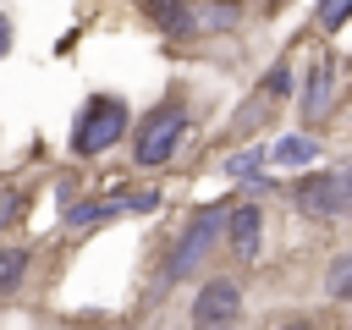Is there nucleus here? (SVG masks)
<instances>
[{
  "mask_svg": "<svg viewBox=\"0 0 352 330\" xmlns=\"http://www.w3.org/2000/svg\"><path fill=\"white\" fill-rule=\"evenodd\" d=\"M231 204H204L192 220H187V231H182V242L170 248V258H165V280H187L214 248H220V231L231 226V214H226Z\"/></svg>",
  "mask_w": 352,
  "mask_h": 330,
  "instance_id": "obj_1",
  "label": "nucleus"
},
{
  "mask_svg": "<svg viewBox=\"0 0 352 330\" xmlns=\"http://www.w3.org/2000/svg\"><path fill=\"white\" fill-rule=\"evenodd\" d=\"M126 132V104L116 94H94L82 110H77V126H72V148L77 154H104L110 143H121Z\"/></svg>",
  "mask_w": 352,
  "mask_h": 330,
  "instance_id": "obj_2",
  "label": "nucleus"
},
{
  "mask_svg": "<svg viewBox=\"0 0 352 330\" xmlns=\"http://www.w3.org/2000/svg\"><path fill=\"white\" fill-rule=\"evenodd\" d=\"M182 138H187V110H182V104H160V110L138 126L132 154H138V165H165Z\"/></svg>",
  "mask_w": 352,
  "mask_h": 330,
  "instance_id": "obj_3",
  "label": "nucleus"
},
{
  "mask_svg": "<svg viewBox=\"0 0 352 330\" xmlns=\"http://www.w3.org/2000/svg\"><path fill=\"white\" fill-rule=\"evenodd\" d=\"M148 209H160V192L154 187H138V192H110V198L72 204L66 209V226L72 231H88V226H104V220H121V214H148Z\"/></svg>",
  "mask_w": 352,
  "mask_h": 330,
  "instance_id": "obj_4",
  "label": "nucleus"
},
{
  "mask_svg": "<svg viewBox=\"0 0 352 330\" xmlns=\"http://www.w3.org/2000/svg\"><path fill=\"white\" fill-rule=\"evenodd\" d=\"M302 214H346L352 209V170H314L297 182Z\"/></svg>",
  "mask_w": 352,
  "mask_h": 330,
  "instance_id": "obj_5",
  "label": "nucleus"
},
{
  "mask_svg": "<svg viewBox=\"0 0 352 330\" xmlns=\"http://www.w3.org/2000/svg\"><path fill=\"white\" fill-rule=\"evenodd\" d=\"M242 314V292L231 280H204V292L192 297V319L198 324H231Z\"/></svg>",
  "mask_w": 352,
  "mask_h": 330,
  "instance_id": "obj_6",
  "label": "nucleus"
},
{
  "mask_svg": "<svg viewBox=\"0 0 352 330\" xmlns=\"http://www.w3.org/2000/svg\"><path fill=\"white\" fill-rule=\"evenodd\" d=\"M242 22L236 0H187V38H209V33H231Z\"/></svg>",
  "mask_w": 352,
  "mask_h": 330,
  "instance_id": "obj_7",
  "label": "nucleus"
},
{
  "mask_svg": "<svg viewBox=\"0 0 352 330\" xmlns=\"http://www.w3.org/2000/svg\"><path fill=\"white\" fill-rule=\"evenodd\" d=\"M231 253L236 258H258V204H231Z\"/></svg>",
  "mask_w": 352,
  "mask_h": 330,
  "instance_id": "obj_8",
  "label": "nucleus"
},
{
  "mask_svg": "<svg viewBox=\"0 0 352 330\" xmlns=\"http://www.w3.org/2000/svg\"><path fill=\"white\" fill-rule=\"evenodd\" d=\"M143 11L160 22V33L187 38V0H143Z\"/></svg>",
  "mask_w": 352,
  "mask_h": 330,
  "instance_id": "obj_9",
  "label": "nucleus"
},
{
  "mask_svg": "<svg viewBox=\"0 0 352 330\" xmlns=\"http://www.w3.org/2000/svg\"><path fill=\"white\" fill-rule=\"evenodd\" d=\"M324 110H330V66H314L308 72V88H302V116L319 121Z\"/></svg>",
  "mask_w": 352,
  "mask_h": 330,
  "instance_id": "obj_10",
  "label": "nucleus"
},
{
  "mask_svg": "<svg viewBox=\"0 0 352 330\" xmlns=\"http://www.w3.org/2000/svg\"><path fill=\"white\" fill-rule=\"evenodd\" d=\"M270 160H275V154H264V148H248V154H231V160H226V176H236V182H258Z\"/></svg>",
  "mask_w": 352,
  "mask_h": 330,
  "instance_id": "obj_11",
  "label": "nucleus"
},
{
  "mask_svg": "<svg viewBox=\"0 0 352 330\" xmlns=\"http://www.w3.org/2000/svg\"><path fill=\"white\" fill-rule=\"evenodd\" d=\"M275 160H280V165H308V160H319V143L302 138V132H297V138H280V143H275Z\"/></svg>",
  "mask_w": 352,
  "mask_h": 330,
  "instance_id": "obj_12",
  "label": "nucleus"
},
{
  "mask_svg": "<svg viewBox=\"0 0 352 330\" xmlns=\"http://www.w3.org/2000/svg\"><path fill=\"white\" fill-rule=\"evenodd\" d=\"M324 292H330L336 302H346V297H352V253H341V258L330 264V280H324Z\"/></svg>",
  "mask_w": 352,
  "mask_h": 330,
  "instance_id": "obj_13",
  "label": "nucleus"
},
{
  "mask_svg": "<svg viewBox=\"0 0 352 330\" xmlns=\"http://www.w3.org/2000/svg\"><path fill=\"white\" fill-rule=\"evenodd\" d=\"M22 270H28V253H22V248H6V253H0V297L22 280Z\"/></svg>",
  "mask_w": 352,
  "mask_h": 330,
  "instance_id": "obj_14",
  "label": "nucleus"
},
{
  "mask_svg": "<svg viewBox=\"0 0 352 330\" xmlns=\"http://www.w3.org/2000/svg\"><path fill=\"white\" fill-rule=\"evenodd\" d=\"M352 16V0H319V28H341Z\"/></svg>",
  "mask_w": 352,
  "mask_h": 330,
  "instance_id": "obj_15",
  "label": "nucleus"
},
{
  "mask_svg": "<svg viewBox=\"0 0 352 330\" xmlns=\"http://www.w3.org/2000/svg\"><path fill=\"white\" fill-rule=\"evenodd\" d=\"M264 88H270L275 99H280V94H292V66H286V60H275V66H270V77H264Z\"/></svg>",
  "mask_w": 352,
  "mask_h": 330,
  "instance_id": "obj_16",
  "label": "nucleus"
},
{
  "mask_svg": "<svg viewBox=\"0 0 352 330\" xmlns=\"http://www.w3.org/2000/svg\"><path fill=\"white\" fill-rule=\"evenodd\" d=\"M16 214H22V198H16V192H6V198H0V226H11Z\"/></svg>",
  "mask_w": 352,
  "mask_h": 330,
  "instance_id": "obj_17",
  "label": "nucleus"
},
{
  "mask_svg": "<svg viewBox=\"0 0 352 330\" xmlns=\"http://www.w3.org/2000/svg\"><path fill=\"white\" fill-rule=\"evenodd\" d=\"M6 50H11V22L0 16V55H6Z\"/></svg>",
  "mask_w": 352,
  "mask_h": 330,
  "instance_id": "obj_18",
  "label": "nucleus"
}]
</instances>
